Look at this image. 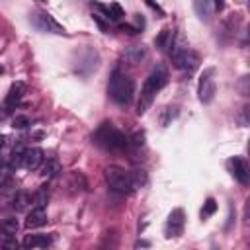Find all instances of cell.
I'll return each mask as SVG.
<instances>
[{"instance_id":"obj_18","label":"cell","mask_w":250,"mask_h":250,"mask_svg":"<svg viewBox=\"0 0 250 250\" xmlns=\"http://www.w3.org/2000/svg\"><path fill=\"white\" fill-rule=\"evenodd\" d=\"M23 152H25V146L21 143H18L14 148H12V154H10V164L12 168H18L21 166V160H23Z\"/></svg>"},{"instance_id":"obj_10","label":"cell","mask_w":250,"mask_h":250,"mask_svg":"<svg viewBox=\"0 0 250 250\" xmlns=\"http://www.w3.org/2000/svg\"><path fill=\"white\" fill-rule=\"evenodd\" d=\"M43 160H45L43 150H41L39 146H31V148H25L21 166H23L25 170H37V168L43 164Z\"/></svg>"},{"instance_id":"obj_17","label":"cell","mask_w":250,"mask_h":250,"mask_svg":"<svg viewBox=\"0 0 250 250\" xmlns=\"http://www.w3.org/2000/svg\"><path fill=\"white\" fill-rule=\"evenodd\" d=\"M29 203H31V193H27V191H18V193L14 195L12 207H14L16 211H23V209H27Z\"/></svg>"},{"instance_id":"obj_22","label":"cell","mask_w":250,"mask_h":250,"mask_svg":"<svg viewBox=\"0 0 250 250\" xmlns=\"http://www.w3.org/2000/svg\"><path fill=\"white\" fill-rule=\"evenodd\" d=\"M215 211H217V201H215L213 197H207L205 203H203V207H201V219H203V221L209 219Z\"/></svg>"},{"instance_id":"obj_9","label":"cell","mask_w":250,"mask_h":250,"mask_svg":"<svg viewBox=\"0 0 250 250\" xmlns=\"http://www.w3.org/2000/svg\"><path fill=\"white\" fill-rule=\"evenodd\" d=\"M229 168H230V174L234 176V180H238L240 184H248V178H250V172H248V164L244 158L240 156H234L229 160Z\"/></svg>"},{"instance_id":"obj_15","label":"cell","mask_w":250,"mask_h":250,"mask_svg":"<svg viewBox=\"0 0 250 250\" xmlns=\"http://www.w3.org/2000/svg\"><path fill=\"white\" fill-rule=\"evenodd\" d=\"M145 57H146V49H145L143 45H133V47H129V49L125 51V55H123V59H125L129 64H139L141 61H145Z\"/></svg>"},{"instance_id":"obj_12","label":"cell","mask_w":250,"mask_h":250,"mask_svg":"<svg viewBox=\"0 0 250 250\" xmlns=\"http://www.w3.org/2000/svg\"><path fill=\"white\" fill-rule=\"evenodd\" d=\"M47 223V211L45 207H33L29 213H27V219H25V229H39Z\"/></svg>"},{"instance_id":"obj_30","label":"cell","mask_w":250,"mask_h":250,"mask_svg":"<svg viewBox=\"0 0 250 250\" xmlns=\"http://www.w3.org/2000/svg\"><path fill=\"white\" fill-rule=\"evenodd\" d=\"M4 236H6V232H4V230H2V229H0V240H2V238H4Z\"/></svg>"},{"instance_id":"obj_31","label":"cell","mask_w":250,"mask_h":250,"mask_svg":"<svg viewBox=\"0 0 250 250\" xmlns=\"http://www.w3.org/2000/svg\"><path fill=\"white\" fill-rule=\"evenodd\" d=\"M2 145H4V139H2V137H0V148H2Z\"/></svg>"},{"instance_id":"obj_23","label":"cell","mask_w":250,"mask_h":250,"mask_svg":"<svg viewBox=\"0 0 250 250\" xmlns=\"http://www.w3.org/2000/svg\"><path fill=\"white\" fill-rule=\"evenodd\" d=\"M107 10H109V20H113V21H119V20L125 16L123 8H121L117 2H111V4L107 6Z\"/></svg>"},{"instance_id":"obj_6","label":"cell","mask_w":250,"mask_h":250,"mask_svg":"<svg viewBox=\"0 0 250 250\" xmlns=\"http://www.w3.org/2000/svg\"><path fill=\"white\" fill-rule=\"evenodd\" d=\"M172 61H174V66L184 70V72H193L195 66L199 64V57L197 53H193L191 49L188 47H180L176 45L174 51H172Z\"/></svg>"},{"instance_id":"obj_32","label":"cell","mask_w":250,"mask_h":250,"mask_svg":"<svg viewBox=\"0 0 250 250\" xmlns=\"http://www.w3.org/2000/svg\"><path fill=\"white\" fill-rule=\"evenodd\" d=\"M2 72H4V68H2V66H0V74H2Z\"/></svg>"},{"instance_id":"obj_27","label":"cell","mask_w":250,"mask_h":250,"mask_svg":"<svg viewBox=\"0 0 250 250\" xmlns=\"http://www.w3.org/2000/svg\"><path fill=\"white\" fill-rule=\"evenodd\" d=\"M119 29L123 31V33H129V35H135L139 29L137 27H133V25H119Z\"/></svg>"},{"instance_id":"obj_33","label":"cell","mask_w":250,"mask_h":250,"mask_svg":"<svg viewBox=\"0 0 250 250\" xmlns=\"http://www.w3.org/2000/svg\"><path fill=\"white\" fill-rule=\"evenodd\" d=\"M41 2H47V0H41Z\"/></svg>"},{"instance_id":"obj_13","label":"cell","mask_w":250,"mask_h":250,"mask_svg":"<svg viewBox=\"0 0 250 250\" xmlns=\"http://www.w3.org/2000/svg\"><path fill=\"white\" fill-rule=\"evenodd\" d=\"M25 248H47L53 244V236L49 234H27L21 242Z\"/></svg>"},{"instance_id":"obj_26","label":"cell","mask_w":250,"mask_h":250,"mask_svg":"<svg viewBox=\"0 0 250 250\" xmlns=\"http://www.w3.org/2000/svg\"><path fill=\"white\" fill-rule=\"evenodd\" d=\"M145 2H146V6H150V8L154 10V12H158L160 16H164V10H162V8H160V6H158V4L154 2V0H145Z\"/></svg>"},{"instance_id":"obj_11","label":"cell","mask_w":250,"mask_h":250,"mask_svg":"<svg viewBox=\"0 0 250 250\" xmlns=\"http://www.w3.org/2000/svg\"><path fill=\"white\" fill-rule=\"evenodd\" d=\"M23 92H25V84H23V82H14V84L10 86V90H8V94H6V100H4V109H6V111L14 109V107H16V105L21 102Z\"/></svg>"},{"instance_id":"obj_21","label":"cell","mask_w":250,"mask_h":250,"mask_svg":"<svg viewBox=\"0 0 250 250\" xmlns=\"http://www.w3.org/2000/svg\"><path fill=\"white\" fill-rule=\"evenodd\" d=\"M61 172V164H59V160H47V164L43 166V176L45 178H53V176H57Z\"/></svg>"},{"instance_id":"obj_5","label":"cell","mask_w":250,"mask_h":250,"mask_svg":"<svg viewBox=\"0 0 250 250\" xmlns=\"http://www.w3.org/2000/svg\"><path fill=\"white\" fill-rule=\"evenodd\" d=\"M217 92V82H215V68H203L201 76H199V84H197V94H199V102L201 104H211Z\"/></svg>"},{"instance_id":"obj_3","label":"cell","mask_w":250,"mask_h":250,"mask_svg":"<svg viewBox=\"0 0 250 250\" xmlns=\"http://www.w3.org/2000/svg\"><path fill=\"white\" fill-rule=\"evenodd\" d=\"M94 141L105 150H125L129 146V139L125 137V133H121L111 123H102L94 133Z\"/></svg>"},{"instance_id":"obj_2","label":"cell","mask_w":250,"mask_h":250,"mask_svg":"<svg viewBox=\"0 0 250 250\" xmlns=\"http://www.w3.org/2000/svg\"><path fill=\"white\" fill-rule=\"evenodd\" d=\"M107 94L109 98L117 104V105H127L131 104L133 96H135V82L133 78H129L125 72L121 70H113L109 76V84H107Z\"/></svg>"},{"instance_id":"obj_4","label":"cell","mask_w":250,"mask_h":250,"mask_svg":"<svg viewBox=\"0 0 250 250\" xmlns=\"http://www.w3.org/2000/svg\"><path fill=\"white\" fill-rule=\"evenodd\" d=\"M105 182H107L109 189L115 191V193H123L125 195V193H131L135 189L131 174L125 172L119 166H107L105 168Z\"/></svg>"},{"instance_id":"obj_20","label":"cell","mask_w":250,"mask_h":250,"mask_svg":"<svg viewBox=\"0 0 250 250\" xmlns=\"http://www.w3.org/2000/svg\"><path fill=\"white\" fill-rule=\"evenodd\" d=\"M0 229L6 232V236H14V234L18 232V229H20V225H18V219H14V217H8V219H4V221L0 223Z\"/></svg>"},{"instance_id":"obj_1","label":"cell","mask_w":250,"mask_h":250,"mask_svg":"<svg viewBox=\"0 0 250 250\" xmlns=\"http://www.w3.org/2000/svg\"><path fill=\"white\" fill-rule=\"evenodd\" d=\"M168 82V72L162 68V66H156L146 78H145V84L141 88V96H139V102H137V113L139 115H145L146 109L152 105L154 102V96L166 86Z\"/></svg>"},{"instance_id":"obj_24","label":"cell","mask_w":250,"mask_h":250,"mask_svg":"<svg viewBox=\"0 0 250 250\" xmlns=\"http://www.w3.org/2000/svg\"><path fill=\"white\" fill-rule=\"evenodd\" d=\"M12 125H14L16 129H25L27 125H31V121H29L27 115H16L14 121H12Z\"/></svg>"},{"instance_id":"obj_7","label":"cell","mask_w":250,"mask_h":250,"mask_svg":"<svg viewBox=\"0 0 250 250\" xmlns=\"http://www.w3.org/2000/svg\"><path fill=\"white\" fill-rule=\"evenodd\" d=\"M31 23H33L39 31H45V33H57V35L66 33L64 27H62L53 16H49V14H45V12L33 14V16H31Z\"/></svg>"},{"instance_id":"obj_14","label":"cell","mask_w":250,"mask_h":250,"mask_svg":"<svg viewBox=\"0 0 250 250\" xmlns=\"http://www.w3.org/2000/svg\"><path fill=\"white\" fill-rule=\"evenodd\" d=\"M193 10L199 20L209 21L213 16V2L211 0H193Z\"/></svg>"},{"instance_id":"obj_28","label":"cell","mask_w":250,"mask_h":250,"mask_svg":"<svg viewBox=\"0 0 250 250\" xmlns=\"http://www.w3.org/2000/svg\"><path fill=\"white\" fill-rule=\"evenodd\" d=\"M143 139H145L143 133H135V137H133V145H135V146H143V143H145Z\"/></svg>"},{"instance_id":"obj_25","label":"cell","mask_w":250,"mask_h":250,"mask_svg":"<svg viewBox=\"0 0 250 250\" xmlns=\"http://www.w3.org/2000/svg\"><path fill=\"white\" fill-rule=\"evenodd\" d=\"M0 244H2V246H6V248H18V246H20V244H18V240H12V236H6V240L2 238V240H0Z\"/></svg>"},{"instance_id":"obj_19","label":"cell","mask_w":250,"mask_h":250,"mask_svg":"<svg viewBox=\"0 0 250 250\" xmlns=\"http://www.w3.org/2000/svg\"><path fill=\"white\" fill-rule=\"evenodd\" d=\"M47 199H49V189H47V186H41V188L31 195V201L35 203V207H45V205H47Z\"/></svg>"},{"instance_id":"obj_16","label":"cell","mask_w":250,"mask_h":250,"mask_svg":"<svg viewBox=\"0 0 250 250\" xmlns=\"http://www.w3.org/2000/svg\"><path fill=\"white\" fill-rule=\"evenodd\" d=\"M172 39H174V33H172V29L164 27V29H162V31L156 35V39H154V45H156L158 49L166 51V49L172 45Z\"/></svg>"},{"instance_id":"obj_29","label":"cell","mask_w":250,"mask_h":250,"mask_svg":"<svg viewBox=\"0 0 250 250\" xmlns=\"http://www.w3.org/2000/svg\"><path fill=\"white\" fill-rule=\"evenodd\" d=\"M211 2H213V10H217V12H221L225 8V0H211Z\"/></svg>"},{"instance_id":"obj_8","label":"cell","mask_w":250,"mask_h":250,"mask_svg":"<svg viewBox=\"0 0 250 250\" xmlns=\"http://www.w3.org/2000/svg\"><path fill=\"white\" fill-rule=\"evenodd\" d=\"M184 225H186V213H184V209H172V213L168 215V219H166V227H164V234L168 236V238H172V236H180L182 234V230H184Z\"/></svg>"}]
</instances>
